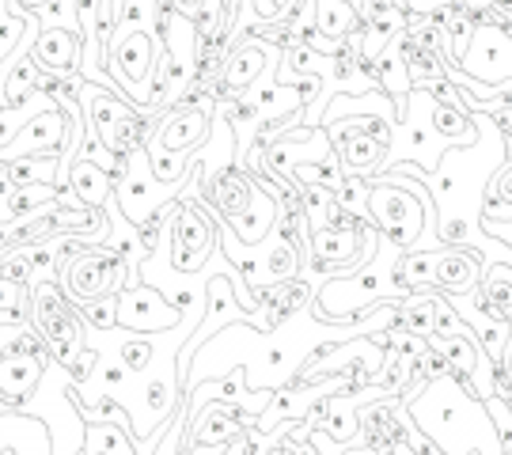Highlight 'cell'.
Wrapping results in <instances>:
<instances>
[{
	"instance_id": "obj_28",
	"label": "cell",
	"mask_w": 512,
	"mask_h": 455,
	"mask_svg": "<svg viewBox=\"0 0 512 455\" xmlns=\"http://www.w3.org/2000/svg\"><path fill=\"white\" fill-rule=\"evenodd\" d=\"M148 164H152V175L160 186H179L186 179V156L183 152H167L160 145H148Z\"/></svg>"
},
{
	"instance_id": "obj_4",
	"label": "cell",
	"mask_w": 512,
	"mask_h": 455,
	"mask_svg": "<svg viewBox=\"0 0 512 455\" xmlns=\"http://www.w3.org/2000/svg\"><path fill=\"white\" fill-rule=\"evenodd\" d=\"M129 281H133L129 262L118 258L110 247H103V243L84 247V251L65 266V273H61V289L69 292V300H73L76 308L88 304V300H99V296H118V292H126Z\"/></svg>"
},
{
	"instance_id": "obj_24",
	"label": "cell",
	"mask_w": 512,
	"mask_h": 455,
	"mask_svg": "<svg viewBox=\"0 0 512 455\" xmlns=\"http://www.w3.org/2000/svg\"><path fill=\"white\" fill-rule=\"evenodd\" d=\"M357 8L349 0H315V27L327 38H346L357 27Z\"/></svg>"
},
{
	"instance_id": "obj_25",
	"label": "cell",
	"mask_w": 512,
	"mask_h": 455,
	"mask_svg": "<svg viewBox=\"0 0 512 455\" xmlns=\"http://www.w3.org/2000/svg\"><path fill=\"white\" fill-rule=\"evenodd\" d=\"M433 129L444 133V137H452V145L456 148H467L475 141V118L467 114L463 107H433Z\"/></svg>"
},
{
	"instance_id": "obj_9",
	"label": "cell",
	"mask_w": 512,
	"mask_h": 455,
	"mask_svg": "<svg viewBox=\"0 0 512 455\" xmlns=\"http://www.w3.org/2000/svg\"><path fill=\"white\" fill-rule=\"evenodd\" d=\"M251 425H255L251 410H239L232 402H205L202 410L190 414V421H186V452L236 444Z\"/></svg>"
},
{
	"instance_id": "obj_18",
	"label": "cell",
	"mask_w": 512,
	"mask_h": 455,
	"mask_svg": "<svg viewBox=\"0 0 512 455\" xmlns=\"http://www.w3.org/2000/svg\"><path fill=\"white\" fill-rule=\"evenodd\" d=\"M433 285L448 292H475L482 285V251L478 247H440Z\"/></svg>"
},
{
	"instance_id": "obj_3",
	"label": "cell",
	"mask_w": 512,
	"mask_h": 455,
	"mask_svg": "<svg viewBox=\"0 0 512 455\" xmlns=\"http://www.w3.org/2000/svg\"><path fill=\"white\" fill-rule=\"evenodd\" d=\"M31 323L42 334L54 364H73V357L84 349V319L80 308L69 300V292L57 285L54 277H42L31 285Z\"/></svg>"
},
{
	"instance_id": "obj_1",
	"label": "cell",
	"mask_w": 512,
	"mask_h": 455,
	"mask_svg": "<svg viewBox=\"0 0 512 455\" xmlns=\"http://www.w3.org/2000/svg\"><path fill=\"white\" fill-rule=\"evenodd\" d=\"M410 418L444 455H501V437L486 402L452 372L433 380L406 406Z\"/></svg>"
},
{
	"instance_id": "obj_16",
	"label": "cell",
	"mask_w": 512,
	"mask_h": 455,
	"mask_svg": "<svg viewBox=\"0 0 512 455\" xmlns=\"http://www.w3.org/2000/svg\"><path fill=\"white\" fill-rule=\"evenodd\" d=\"M46 368L50 364L35 357H0V410L4 414L27 410V399L38 391Z\"/></svg>"
},
{
	"instance_id": "obj_36",
	"label": "cell",
	"mask_w": 512,
	"mask_h": 455,
	"mask_svg": "<svg viewBox=\"0 0 512 455\" xmlns=\"http://www.w3.org/2000/svg\"><path fill=\"white\" fill-rule=\"evenodd\" d=\"M103 383H107V395L114 391V387H122L126 383V368L114 361V364H103Z\"/></svg>"
},
{
	"instance_id": "obj_38",
	"label": "cell",
	"mask_w": 512,
	"mask_h": 455,
	"mask_svg": "<svg viewBox=\"0 0 512 455\" xmlns=\"http://www.w3.org/2000/svg\"><path fill=\"white\" fill-rule=\"evenodd\" d=\"M0 4H4V0H0Z\"/></svg>"
},
{
	"instance_id": "obj_26",
	"label": "cell",
	"mask_w": 512,
	"mask_h": 455,
	"mask_svg": "<svg viewBox=\"0 0 512 455\" xmlns=\"http://www.w3.org/2000/svg\"><path fill=\"white\" fill-rule=\"evenodd\" d=\"M304 266V258L296 251L293 243H285V239H277L274 247H270V255L262 262V281H270V285H285V281H293L296 273Z\"/></svg>"
},
{
	"instance_id": "obj_35",
	"label": "cell",
	"mask_w": 512,
	"mask_h": 455,
	"mask_svg": "<svg viewBox=\"0 0 512 455\" xmlns=\"http://www.w3.org/2000/svg\"><path fill=\"white\" fill-rule=\"evenodd\" d=\"M448 0H403V8L410 12V16H418V19H425V16H433L437 8H444Z\"/></svg>"
},
{
	"instance_id": "obj_23",
	"label": "cell",
	"mask_w": 512,
	"mask_h": 455,
	"mask_svg": "<svg viewBox=\"0 0 512 455\" xmlns=\"http://www.w3.org/2000/svg\"><path fill=\"white\" fill-rule=\"evenodd\" d=\"M12 186H61L57 182V156H19L8 164Z\"/></svg>"
},
{
	"instance_id": "obj_27",
	"label": "cell",
	"mask_w": 512,
	"mask_h": 455,
	"mask_svg": "<svg viewBox=\"0 0 512 455\" xmlns=\"http://www.w3.org/2000/svg\"><path fill=\"white\" fill-rule=\"evenodd\" d=\"M175 217V201H164L156 213H148L141 224H137V247H141V258H152L156 255V247H160V239H164V228L171 224Z\"/></svg>"
},
{
	"instance_id": "obj_21",
	"label": "cell",
	"mask_w": 512,
	"mask_h": 455,
	"mask_svg": "<svg viewBox=\"0 0 512 455\" xmlns=\"http://www.w3.org/2000/svg\"><path fill=\"white\" fill-rule=\"evenodd\" d=\"M38 80H42V73H38V65L31 61V50L19 46L16 57H12V65L4 69V91H0L4 110H8V114L27 110V103H31L35 95H42V91H38Z\"/></svg>"
},
{
	"instance_id": "obj_34",
	"label": "cell",
	"mask_w": 512,
	"mask_h": 455,
	"mask_svg": "<svg viewBox=\"0 0 512 455\" xmlns=\"http://www.w3.org/2000/svg\"><path fill=\"white\" fill-rule=\"evenodd\" d=\"M486 114H490V118L497 122V129H501V137H505V145H509V156H512V107H490Z\"/></svg>"
},
{
	"instance_id": "obj_14",
	"label": "cell",
	"mask_w": 512,
	"mask_h": 455,
	"mask_svg": "<svg viewBox=\"0 0 512 455\" xmlns=\"http://www.w3.org/2000/svg\"><path fill=\"white\" fill-rule=\"evenodd\" d=\"M152 186H156V175H152V164H148V148H141V152L129 156L126 175L114 186V198H118V205H122V213H126V220L133 228H137L148 213L160 209L156 198H152Z\"/></svg>"
},
{
	"instance_id": "obj_11",
	"label": "cell",
	"mask_w": 512,
	"mask_h": 455,
	"mask_svg": "<svg viewBox=\"0 0 512 455\" xmlns=\"http://www.w3.org/2000/svg\"><path fill=\"white\" fill-rule=\"evenodd\" d=\"M198 190H202V201L213 213H220L224 220H232L251 209V201H255V194H258V182L243 164L228 160L224 167L213 171V179L202 175V186H198Z\"/></svg>"
},
{
	"instance_id": "obj_30",
	"label": "cell",
	"mask_w": 512,
	"mask_h": 455,
	"mask_svg": "<svg viewBox=\"0 0 512 455\" xmlns=\"http://www.w3.org/2000/svg\"><path fill=\"white\" fill-rule=\"evenodd\" d=\"M118 364H122L126 372H148V368L156 364L152 338H126V342L118 346Z\"/></svg>"
},
{
	"instance_id": "obj_33",
	"label": "cell",
	"mask_w": 512,
	"mask_h": 455,
	"mask_svg": "<svg viewBox=\"0 0 512 455\" xmlns=\"http://www.w3.org/2000/svg\"><path fill=\"white\" fill-rule=\"evenodd\" d=\"M486 194H494V198H501L505 205H512V160L501 171L494 175V182H490V190Z\"/></svg>"
},
{
	"instance_id": "obj_20",
	"label": "cell",
	"mask_w": 512,
	"mask_h": 455,
	"mask_svg": "<svg viewBox=\"0 0 512 455\" xmlns=\"http://www.w3.org/2000/svg\"><path fill=\"white\" fill-rule=\"evenodd\" d=\"M277 217H281V205H277V198H274V194H266V190L258 186L251 209H247V213H239V217H232V220H224V224L232 228V236H236L243 247H258V243H262V239L277 228Z\"/></svg>"
},
{
	"instance_id": "obj_31",
	"label": "cell",
	"mask_w": 512,
	"mask_h": 455,
	"mask_svg": "<svg viewBox=\"0 0 512 455\" xmlns=\"http://www.w3.org/2000/svg\"><path fill=\"white\" fill-rule=\"evenodd\" d=\"M368 194H372V182H357L353 175H349L338 190H334V198H338V205L346 209V213H357V217H368Z\"/></svg>"
},
{
	"instance_id": "obj_15",
	"label": "cell",
	"mask_w": 512,
	"mask_h": 455,
	"mask_svg": "<svg viewBox=\"0 0 512 455\" xmlns=\"http://www.w3.org/2000/svg\"><path fill=\"white\" fill-rule=\"evenodd\" d=\"M213 107L217 103H209V107H186V110H167V118L156 126L152 133V141L148 145H160L167 152H190V148H198L209 137V126H213Z\"/></svg>"
},
{
	"instance_id": "obj_2",
	"label": "cell",
	"mask_w": 512,
	"mask_h": 455,
	"mask_svg": "<svg viewBox=\"0 0 512 455\" xmlns=\"http://www.w3.org/2000/svg\"><path fill=\"white\" fill-rule=\"evenodd\" d=\"M368 182H372L368 217L376 224V232L403 251H418L421 232L429 228V220L437 213L429 190L418 186L410 175H399V171H387V175H376Z\"/></svg>"
},
{
	"instance_id": "obj_12",
	"label": "cell",
	"mask_w": 512,
	"mask_h": 455,
	"mask_svg": "<svg viewBox=\"0 0 512 455\" xmlns=\"http://www.w3.org/2000/svg\"><path fill=\"white\" fill-rule=\"evenodd\" d=\"M327 137L334 141V156L346 171V179L353 175H368V171H380L387 164V141L380 137H368V133H357L346 122H327Z\"/></svg>"
},
{
	"instance_id": "obj_22",
	"label": "cell",
	"mask_w": 512,
	"mask_h": 455,
	"mask_svg": "<svg viewBox=\"0 0 512 455\" xmlns=\"http://www.w3.org/2000/svg\"><path fill=\"white\" fill-rule=\"evenodd\" d=\"M69 186L73 194L80 198V205H92V209H107V201L114 198V186L118 179L107 175L103 167H95L92 160H76L69 167Z\"/></svg>"
},
{
	"instance_id": "obj_6",
	"label": "cell",
	"mask_w": 512,
	"mask_h": 455,
	"mask_svg": "<svg viewBox=\"0 0 512 455\" xmlns=\"http://www.w3.org/2000/svg\"><path fill=\"white\" fill-rule=\"evenodd\" d=\"M220 243L217 220L198 201H175L171 217V266L179 273H198Z\"/></svg>"
},
{
	"instance_id": "obj_17",
	"label": "cell",
	"mask_w": 512,
	"mask_h": 455,
	"mask_svg": "<svg viewBox=\"0 0 512 455\" xmlns=\"http://www.w3.org/2000/svg\"><path fill=\"white\" fill-rule=\"evenodd\" d=\"M236 289H243V281H236V277H228V273H217V277H209V289H205V315H202V327H198V334L186 342V357L190 353H198V349L209 342V334L224 323V319H236L239 304H236ZM251 292V289H243Z\"/></svg>"
},
{
	"instance_id": "obj_7",
	"label": "cell",
	"mask_w": 512,
	"mask_h": 455,
	"mask_svg": "<svg viewBox=\"0 0 512 455\" xmlns=\"http://www.w3.org/2000/svg\"><path fill=\"white\" fill-rule=\"evenodd\" d=\"M84 133V114H69L65 107H46L38 110L35 118H27L19 133L8 141V145L0 148V160L4 164H12L19 156H57L65 141H69V133Z\"/></svg>"
},
{
	"instance_id": "obj_8",
	"label": "cell",
	"mask_w": 512,
	"mask_h": 455,
	"mask_svg": "<svg viewBox=\"0 0 512 455\" xmlns=\"http://www.w3.org/2000/svg\"><path fill=\"white\" fill-rule=\"evenodd\" d=\"M183 323V311L175 308L160 289L137 285L118 296V327L129 334H164Z\"/></svg>"
},
{
	"instance_id": "obj_32",
	"label": "cell",
	"mask_w": 512,
	"mask_h": 455,
	"mask_svg": "<svg viewBox=\"0 0 512 455\" xmlns=\"http://www.w3.org/2000/svg\"><path fill=\"white\" fill-rule=\"evenodd\" d=\"M95 372H99V349H92V346H84L73 357V364H65V376H69L73 387H88Z\"/></svg>"
},
{
	"instance_id": "obj_29",
	"label": "cell",
	"mask_w": 512,
	"mask_h": 455,
	"mask_svg": "<svg viewBox=\"0 0 512 455\" xmlns=\"http://www.w3.org/2000/svg\"><path fill=\"white\" fill-rule=\"evenodd\" d=\"M118 296H122V292H118ZM118 296H99V300L80 304V319H84V327H92V330H114L118 327Z\"/></svg>"
},
{
	"instance_id": "obj_13",
	"label": "cell",
	"mask_w": 512,
	"mask_h": 455,
	"mask_svg": "<svg viewBox=\"0 0 512 455\" xmlns=\"http://www.w3.org/2000/svg\"><path fill=\"white\" fill-rule=\"evenodd\" d=\"M31 61L46 76H76L84 61V38L69 27H42L31 42Z\"/></svg>"
},
{
	"instance_id": "obj_10",
	"label": "cell",
	"mask_w": 512,
	"mask_h": 455,
	"mask_svg": "<svg viewBox=\"0 0 512 455\" xmlns=\"http://www.w3.org/2000/svg\"><path fill=\"white\" fill-rule=\"evenodd\" d=\"M467 73L482 80L486 88H501L512 80V38L505 31H497L490 23L475 27V38L467 46V54L459 61Z\"/></svg>"
},
{
	"instance_id": "obj_19",
	"label": "cell",
	"mask_w": 512,
	"mask_h": 455,
	"mask_svg": "<svg viewBox=\"0 0 512 455\" xmlns=\"http://www.w3.org/2000/svg\"><path fill=\"white\" fill-rule=\"evenodd\" d=\"M266 69H274V54H270L258 38H243L239 46L228 50V61H224V73L220 76L236 91H251V84H255Z\"/></svg>"
},
{
	"instance_id": "obj_37",
	"label": "cell",
	"mask_w": 512,
	"mask_h": 455,
	"mask_svg": "<svg viewBox=\"0 0 512 455\" xmlns=\"http://www.w3.org/2000/svg\"><path fill=\"white\" fill-rule=\"evenodd\" d=\"M0 91H4V65H0ZM0 110H4V103H0Z\"/></svg>"
},
{
	"instance_id": "obj_5",
	"label": "cell",
	"mask_w": 512,
	"mask_h": 455,
	"mask_svg": "<svg viewBox=\"0 0 512 455\" xmlns=\"http://www.w3.org/2000/svg\"><path fill=\"white\" fill-rule=\"evenodd\" d=\"M160 57H164V42L152 35V31H126V35L114 38L107 54L110 76L122 84V91H129L137 99V107H152V76L160 69Z\"/></svg>"
}]
</instances>
